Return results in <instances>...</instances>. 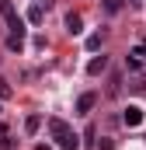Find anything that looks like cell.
I'll list each match as a JSON object with an SVG mask.
<instances>
[{"instance_id": "cell-1", "label": "cell", "mask_w": 146, "mask_h": 150, "mask_svg": "<svg viewBox=\"0 0 146 150\" xmlns=\"http://www.w3.org/2000/svg\"><path fill=\"white\" fill-rule=\"evenodd\" d=\"M49 133H52V140H56L63 150H80V136L73 133L63 119H49Z\"/></svg>"}, {"instance_id": "cell-2", "label": "cell", "mask_w": 146, "mask_h": 150, "mask_svg": "<svg viewBox=\"0 0 146 150\" xmlns=\"http://www.w3.org/2000/svg\"><path fill=\"white\" fill-rule=\"evenodd\" d=\"M143 119H146V112H143V108H139V105H129V108L122 112V122H125L129 129H132V126H139Z\"/></svg>"}, {"instance_id": "cell-3", "label": "cell", "mask_w": 146, "mask_h": 150, "mask_svg": "<svg viewBox=\"0 0 146 150\" xmlns=\"http://www.w3.org/2000/svg\"><path fill=\"white\" fill-rule=\"evenodd\" d=\"M94 105H98V94H94V91H87V94H80V98H77V112H80V115H91Z\"/></svg>"}, {"instance_id": "cell-4", "label": "cell", "mask_w": 146, "mask_h": 150, "mask_svg": "<svg viewBox=\"0 0 146 150\" xmlns=\"http://www.w3.org/2000/svg\"><path fill=\"white\" fill-rule=\"evenodd\" d=\"M105 70H108V56H94V59L87 63V74L91 77H101Z\"/></svg>"}, {"instance_id": "cell-5", "label": "cell", "mask_w": 146, "mask_h": 150, "mask_svg": "<svg viewBox=\"0 0 146 150\" xmlns=\"http://www.w3.org/2000/svg\"><path fill=\"white\" fill-rule=\"evenodd\" d=\"M143 63H146V49H143V45H136V49L129 52V70H139Z\"/></svg>"}, {"instance_id": "cell-6", "label": "cell", "mask_w": 146, "mask_h": 150, "mask_svg": "<svg viewBox=\"0 0 146 150\" xmlns=\"http://www.w3.org/2000/svg\"><path fill=\"white\" fill-rule=\"evenodd\" d=\"M66 32H70V35H80V32H84V18H80V14H66Z\"/></svg>"}, {"instance_id": "cell-7", "label": "cell", "mask_w": 146, "mask_h": 150, "mask_svg": "<svg viewBox=\"0 0 146 150\" xmlns=\"http://www.w3.org/2000/svg\"><path fill=\"white\" fill-rule=\"evenodd\" d=\"M7 49H11V52H21V49H25V32H11V38H7Z\"/></svg>"}, {"instance_id": "cell-8", "label": "cell", "mask_w": 146, "mask_h": 150, "mask_svg": "<svg viewBox=\"0 0 146 150\" xmlns=\"http://www.w3.org/2000/svg\"><path fill=\"white\" fill-rule=\"evenodd\" d=\"M38 129H42V115H28V119H25V133H28V136H35Z\"/></svg>"}, {"instance_id": "cell-9", "label": "cell", "mask_w": 146, "mask_h": 150, "mask_svg": "<svg viewBox=\"0 0 146 150\" xmlns=\"http://www.w3.org/2000/svg\"><path fill=\"white\" fill-rule=\"evenodd\" d=\"M0 150H14V136L7 129H0Z\"/></svg>"}, {"instance_id": "cell-10", "label": "cell", "mask_w": 146, "mask_h": 150, "mask_svg": "<svg viewBox=\"0 0 146 150\" xmlns=\"http://www.w3.org/2000/svg\"><path fill=\"white\" fill-rule=\"evenodd\" d=\"M122 4H125V0H101V7H105L108 14H118V11H122Z\"/></svg>"}, {"instance_id": "cell-11", "label": "cell", "mask_w": 146, "mask_h": 150, "mask_svg": "<svg viewBox=\"0 0 146 150\" xmlns=\"http://www.w3.org/2000/svg\"><path fill=\"white\" fill-rule=\"evenodd\" d=\"M42 18H45V11H42V7H32V11H28V21H32V25H42Z\"/></svg>"}, {"instance_id": "cell-12", "label": "cell", "mask_w": 146, "mask_h": 150, "mask_svg": "<svg viewBox=\"0 0 146 150\" xmlns=\"http://www.w3.org/2000/svg\"><path fill=\"white\" fill-rule=\"evenodd\" d=\"M118 91H122V77L115 74V77H111V84H108V94H111V98H115V94H118Z\"/></svg>"}, {"instance_id": "cell-13", "label": "cell", "mask_w": 146, "mask_h": 150, "mask_svg": "<svg viewBox=\"0 0 146 150\" xmlns=\"http://www.w3.org/2000/svg\"><path fill=\"white\" fill-rule=\"evenodd\" d=\"M132 91H146V74H136V77H132Z\"/></svg>"}, {"instance_id": "cell-14", "label": "cell", "mask_w": 146, "mask_h": 150, "mask_svg": "<svg viewBox=\"0 0 146 150\" xmlns=\"http://www.w3.org/2000/svg\"><path fill=\"white\" fill-rule=\"evenodd\" d=\"M87 49H91V52L101 49V35H91V38H87Z\"/></svg>"}, {"instance_id": "cell-15", "label": "cell", "mask_w": 146, "mask_h": 150, "mask_svg": "<svg viewBox=\"0 0 146 150\" xmlns=\"http://www.w3.org/2000/svg\"><path fill=\"white\" fill-rule=\"evenodd\" d=\"M0 98H11V84L7 80H0Z\"/></svg>"}]
</instances>
